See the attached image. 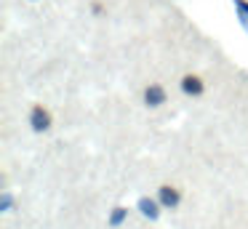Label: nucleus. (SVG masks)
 <instances>
[{
    "label": "nucleus",
    "instance_id": "9d476101",
    "mask_svg": "<svg viewBox=\"0 0 248 229\" xmlns=\"http://www.w3.org/2000/svg\"><path fill=\"white\" fill-rule=\"evenodd\" d=\"M30 3H38V0H30Z\"/></svg>",
    "mask_w": 248,
    "mask_h": 229
},
{
    "label": "nucleus",
    "instance_id": "6e6552de",
    "mask_svg": "<svg viewBox=\"0 0 248 229\" xmlns=\"http://www.w3.org/2000/svg\"><path fill=\"white\" fill-rule=\"evenodd\" d=\"M232 5H235V16L240 21V27L248 32V0H232Z\"/></svg>",
    "mask_w": 248,
    "mask_h": 229
},
{
    "label": "nucleus",
    "instance_id": "1a4fd4ad",
    "mask_svg": "<svg viewBox=\"0 0 248 229\" xmlns=\"http://www.w3.org/2000/svg\"><path fill=\"white\" fill-rule=\"evenodd\" d=\"M88 11H91L93 19H104V16H107V3H104V0H91V3H88Z\"/></svg>",
    "mask_w": 248,
    "mask_h": 229
},
{
    "label": "nucleus",
    "instance_id": "20e7f679",
    "mask_svg": "<svg viewBox=\"0 0 248 229\" xmlns=\"http://www.w3.org/2000/svg\"><path fill=\"white\" fill-rule=\"evenodd\" d=\"M179 88H182V93L187 99H200L205 93V80L198 72H184L182 80H179Z\"/></svg>",
    "mask_w": 248,
    "mask_h": 229
},
{
    "label": "nucleus",
    "instance_id": "39448f33",
    "mask_svg": "<svg viewBox=\"0 0 248 229\" xmlns=\"http://www.w3.org/2000/svg\"><path fill=\"white\" fill-rule=\"evenodd\" d=\"M136 211H139L147 221H157V218L163 216V205L155 195H141L139 200H136Z\"/></svg>",
    "mask_w": 248,
    "mask_h": 229
},
{
    "label": "nucleus",
    "instance_id": "f257e3e1",
    "mask_svg": "<svg viewBox=\"0 0 248 229\" xmlns=\"http://www.w3.org/2000/svg\"><path fill=\"white\" fill-rule=\"evenodd\" d=\"M27 125L32 133H48L51 128H54V115H51V109L46 104L35 101L27 112Z\"/></svg>",
    "mask_w": 248,
    "mask_h": 229
},
{
    "label": "nucleus",
    "instance_id": "f03ea898",
    "mask_svg": "<svg viewBox=\"0 0 248 229\" xmlns=\"http://www.w3.org/2000/svg\"><path fill=\"white\" fill-rule=\"evenodd\" d=\"M155 197L160 200L163 211H176L179 205H182L184 200V189L179 184H171V181H166V184H160L155 189Z\"/></svg>",
    "mask_w": 248,
    "mask_h": 229
},
{
    "label": "nucleus",
    "instance_id": "423d86ee",
    "mask_svg": "<svg viewBox=\"0 0 248 229\" xmlns=\"http://www.w3.org/2000/svg\"><path fill=\"white\" fill-rule=\"evenodd\" d=\"M128 216H131V208L128 205H112L107 211V227L109 229H120L125 221H128Z\"/></svg>",
    "mask_w": 248,
    "mask_h": 229
},
{
    "label": "nucleus",
    "instance_id": "0eeeda50",
    "mask_svg": "<svg viewBox=\"0 0 248 229\" xmlns=\"http://www.w3.org/2000/svg\"><path fill=\"white\" fill-rule=\"evenodd\" d=\"M16 211V197H14L11 189L0 192V213H14Z\"/></svg>",
    "mask_w": 248,
    "mask_h": 229
},
{
    "label": "nucleus",
    "instance_id": "7ed1b4c3",
    "mask_svg": "<svg viewBox=\"0 0 248 229\" xmlns=\"http://www.w3.org/2000/svg\"><path fill=\"white\" fill-rule=\"evenodd\" d=\"M141 104L147 109H160L168 104V88L163 83H147L141 91Z\"/></svg>",
    "mask_w": 248,
    "mask_h": 229
}]
</instances>
